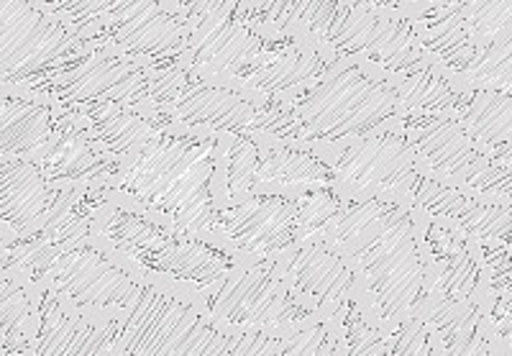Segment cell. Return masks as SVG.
<instances>
[{"mask_svg": "<svg viewBox=\"0 0 512 356\" xmlns=\"http://www.w3.org/2000/svg\"><path fill=\"white\" fill-rule=\"evenodd\" d=\"M428 216L408 203L341 187L336 216L313 239L344 254L382 331L415 318L428 282Z\"/></svg>", "mask_w": 512, "mask_h": 356, "instance_id": "obj_1", "label": "cell"}, {"mask_svg": "<svg viewBox=\"0 0 512 356\" xmlns=\"http://www.w3.org/2000/svg\"><path fill=\"white\" fill-rule=\"evenodd\" d=\"M98 190L177 234L218 241L226 208L223 134L162 126L144 146L118 157Z\"/></svg>", "mask_w": 512, "mask_h": 356, "instance_id": "obj_2", "label": "cell"}, {"mask_svg": "<svg viewBox=\"0 0 512 356\" xmlns=\"http://www.w3.org/2000/svg\"><path fill=\"white\" fill-rule=\"evenodd\" d=\"M405 121L392 72L333 54L318 77L285 95H264L259 134L308 146L341 144Z\"/></svg>", "mask_w": 512, "mask_h": 356, "instance_id": "obj_3", "label": "cell"}, {"mask_svg": "<svg viewBox=\"0 0 512 356\" xmlns=\"http://www.w3.org/2000/svg\"><path fill=\"white\" fill-rule=\"evenodd\" d=\"M231 331L187 287L146 272L131 303L116 316L111 354H231Z\"/></svg>", "mask_w": 512, "mask_h": 356, "instance_id": "obj_4", "label": "cell"}, {"mask_svg": "<svg viewBox=\"0 0 512 356\" xmlns=\"http://www.w3.org/2000/svg\"><path fill=\"white\" fill-rule=\"evenodd\" d=\"M75 24L93 47L113 49L152 70L177 65L185 52L187 18L167 0H36Z\"/></svg>", "mask_w": 512, "mask_h": 356, "instance_id": "obj_5", "label": "cell"}, {"mask_svg": "<svg viewBox=\"0 0 512 356\" xmlns=\"http://www.w3.org/2000/svg\"><path fill=\"white\" fill-rule=\"evenodd\" d=\"M264 95L233 82L210 80L180 62L149 80L146 106L159 126L213 134H259Z\"/></svg>", "mask_w": 512, "mask_h": 356, "instance_id": "obj_6", "label": "cell"}, {"mask_svg": "<svg viewBox=\"0 0 512 356\" xmlns=\"http://www.w3.org/2000/svg\"><path fill=\"white\" fill-rule=\"evenodd\" d=\"M90 49L75 24L36 0H0V85L31 88Z\"/></svg>", "mask_w": 512, "mask_h": 356, "instance_id": "obj_7", "label": "cell"}, {"mask_svg": "<svg viewBox=\"0 0 512 356\" xmlns=\"http://www.w3.org/2000/svg\"><path fill=\"white\" fill-rule=\"evenodd\" d=\"M144 275V267L93 234L59 244L41 282L82 313L118 316L131 303Z\"/></svg>", "mask_w": 512, "mask_h": 356, "instance_id": "obj_8", "label": "cell"}, {"mask_svg": "<svg viewBox=\"0 0 512 356\" xmlns=\"http://www.w3.org/2000/svg\"><path fill=\"white\" fill-rule=\"evenodd\" d=\"M402 131L428 175L512 203V157H489L451 116H405Z\"/></svg>", "mask_w": 512, "mask_h": 356, "instance_id": "obj_9", "label": "cell"}, {"mask_svg": "<svg viewBox=\"0 0 512 356\" xmlns=\"http://www.w3.org/2000/svg\"><path fill=\"white\" fill-rule=\"evenodd\" d=\"M195 295L210 316L228 328L280 333L315 316L292 295L272 259H244L221 282Z\"/></svg>", "mask_w": 512, "mask_h": 356, "instance_id": "obj_10", "label": "cell"}, {"mask_svg": "<svg viewBox=\"0 0 512 356\" xmlns=\"http://www.w3.org/2000/svg\"><path fill=\"white\" fill-rule=\"evenodd\" d=\"M328 159L336 185L377 193L413 205L415 187L423 177L418 157L400 126L374 131L341 144L318 146ZM415 208V205H413Z\"/></svg>", "mask_w": 512, "mask_h": 356, "instance_id": "obj_11", "label": "cell"}, {"mask_svg": "<svg viewBox=\"0 0 512 356\" xmlns=\"http://www.w3.org/2000/svg\"><path fill=\"white\" fill-rule=\"evenodd\" d=\"M157 70L113 49L95 47L70 59L47 80L31 85V93L52 100L62 111H82L95 103L146 106L149 80Z\"/></svg>", "mask_w": 512, "mask_h": 356, "instance_id": "obj_12", "label": "cell"}, {"mask_svg": "<svg viewBox=\"0 0 512 356\" xmlns=\"http://www.w3.org/2000/svg\"><path fill=\"white\" fill-rule=\"evenodd\" d=\"M187 41L180 65L210 80L241 85L272 62L292 39H272L239 18H187Z\"/></svg>", "mask_w": 512, "mask_h": 356, "instance_id": "obj_13", "label": "cell"}, {"mask_svg": "<svg viewBox=\"0 0 512 356\" xmlns=\"http://www.w3.org/2000/svg\"><path fill=\"white\" fill-rule=\"evenodd\" d=\"M272 264L292 295L320 318L336 321L351 300L364 295L354 264L326 241L300 239L272 257Z\"/></svg>", "mask_w": 512, "mask_h": 356, "instance_id": "obj_14", "label": "cell"}, {"mask_svg": "<svg viewBox=\"0 0 512 356\" xmlns=\"http://www.w3.org/2000/svg\"><path fill=\"white\" fill-rule=\"evenodd\" d=\"M297 195L256 193L226 205L218 218V241L241 259H272L300 241Z\"/></svg>", "mask_w": 512, "mask_h": 356, "instance_id": "obj_15", "label": "cell"}, {"mask_svg": "<svg viewBox=\"0 0 512 356\" xmlns=\"http://www.w3.org/2000/svg\"><path fill=\"white\" fill-rule=\"evenodd\" d=\"M67 190L49 180L36 157H0V223L13 239L39 236Z\"/></svg>", "mask_w": 512, "mask_h": 356, "instance_id": "obj_16", "label": "cell"}, {"mask_svg": "<svg viewBox=\"0 0 512 356\" xmlns=\"http://www.w3.org/2000/svg\"><path fill=\"white\" fill-rule=\"evenodd\" d=\"M29 354H111L116 316H90L72 308L52 287L39 290Z\"/></svg>", "mask_w": 512, "mask_h": 356, "instance_id": "obj_17", "label": "cell"}, {"mask_svg": "<svg viewBox=\"0 0 512 356\" xmlns=\"http://www.w3.org/2000/svg\"><path fill=\"white\" fill-rule=\"evenodd\" d=\"M346 0H239V21L272 39H310L323 47Z\"/></svg>", "mask_w": 512, "mask_h": 356, "instance_id": "obj_18", "label": "cell"}, {"mask_svg": "<svg viewBox=\"0 0 512 356\" xmlns=\"http://www.w3.org/2000/svg\"><path fill=\"white\" fill-rule=\"evenodd\" d=\"M336 185L331 164L318 146L292 144L262 134V159L254 177L256 193H303L313 187Z\"/></svg>", "mask_w": 512, "mask_h": 356, "instance_id": "obj_19", "label": "cell"}, {"mask_svg": "<svg viewBox=\"0 0 512 356\" xmlns=\"http://www.w3.org/2000/svg\"><path fill=\"white\" fill-rule=\"evenodd\" d=\"M62 113L31 90L0 98V157H39L59 131Z\"/></svg>", "mask_w": 512, "mask_h": 356, "instance_id": "obj_20", "label": "cell"}, {"mask_svg": "<svg viewBox=\"0 0 512 356\" xmlns=\"http://www.w3.org/2000/svg\"><path fill=\"white\" fill-rule=\"evenodd\" d=\"M82 129L90 136L95 149L111 154L113 159L131 154L144 146L162 126L152 111L144 106H123V103H95L82 108Z\"/></svg>", "mask_w": 512, "mask_h": 356, "instance_id": "obj_21", "label": "cell"}, {"mask_svg": "<svg viewBox=\"0 0 512 356\" xmlns=\"http://www.w3.org/2000/svg\"><path fill=\"white\" fill-rule=\"evenodd\" d=\"M451 118L489 157H512V90H464Z\"/></svg>", "mask_w": 512, "mask_h": 356, "instance_id": "obj_22", "label": "cell"}, {"mask_svg": "<svg viewBox=\"0 0 512 356\" xmlns=\"http://www.w3.org/2000/svg\"><path fill=\"white\" fill-rule=\"evenodd\" d=\"M392 85L405 116H454L464 88H459L433 62L405 72H392Z\"/></svg>", "mask_w": 512, "mask_h": 356, "instance_id": "obj_23", "label": "cell"}, {"mask_svg": "<svg viewBox=\"0 0 512 356\" xmlns=\"http://www.w3.org/2000/svg\"><path fill=\"white\" fill-rule=\"evenodd\" d=\"M448 223L459 228V231H464L477 244L510 246L512 203L472 193Z\"/></svg>", "mask_w": 512, "mask_h": 356, "instance_id": "obj_24", "label": "cell"}, {"mask_svg": "<svg viewBox=\"0 0 512 356\" xmlns=\"http://www.w3.org/2000/svg\"><path fill=\"white\" fill-rule=\"evenodd\" d=\"M36 303L13 277H0V354H29V323Z\"/></svg>", "mask_w": 512, "mask_h": 356, "instance_id": "obj_25", "label": "cell"}, {"mask_svg": "<svg viewBox=\"0 0 512 356\" xmlns=\"http://www.w3.org/2000/svg\"><path fill=\"white\" fill-rule=\"evenodd\" d=\"M226 152V205L241 203L254 190L262 159V134H223Z\"/></svg>", "mask_w": 512, "mask_h": 356, "instance_id": "obj_26", "label": "cell"}, {"mask_svg": "<svg viewBox=\"0 0 512 356\" xmlns=\"http://www.w3.org/2000/svg\"><path fill=\"white\" fill-rule=\"evenodd\" d=\"M454 8L479 47L512 44V0H459Z\"/></svg>", "mask_w": 512, "mask_h": 356, "instance_id": "obj_27", "label": "cell"}, {"mask_svg": "<svg viewBox=\"0 0 512 356\" xmlns=\"http://www.w3.org/2000/svg\"><path fill=\"white\" fill-rule=\"evenodd\" d=\"M456 85L464 90H512V44L479 47L472 65L456 77Z\"/></svg>", "mask_w": 512, "mask_h": 356, "instance_id": "obj_28", "label": "cell"}, {"mask_svg": "<svg viewBox=\"0 0 512 356\" xmlns=\"http://www.w3.org/2000/svg\"><path fill=\"white\" fill-rule=\"evenodd\" d=\"M185 13V18H239V0H167Z\"/></svg>", "mask_w": 512, "mask_h": 356, "instance_id": "obj_29", "label": "cell"}, {"mask_svg": "<svg viewBox=\"0 0 512 356\" xmlns=\"http://www.w3.org/2000/svg\"><path fill=\"white\" fill-rule=\"evenodd\" d=\"M459 0H408V16L418 11H433V8H454Z\"/></svg>", "mask_w": 512, "mask_h": 356, "instance_id": "obj_30", "label": "cell"}, {"mask_svg": "<svg viewBox=\"0 0 512 356\" xmlns=\"http://www.w3.org/2000/svg\"><path fill=\"white\" fill-rule=\"evenodd\" d=\"M11 241H13V234L3 226V223H0V257H3V251H6V246L11 244Z\"/></svg>", "mask_w": 512, "mask_h": 356, "instance_id": "obj_31", "label": "cell"}]
</instances>
